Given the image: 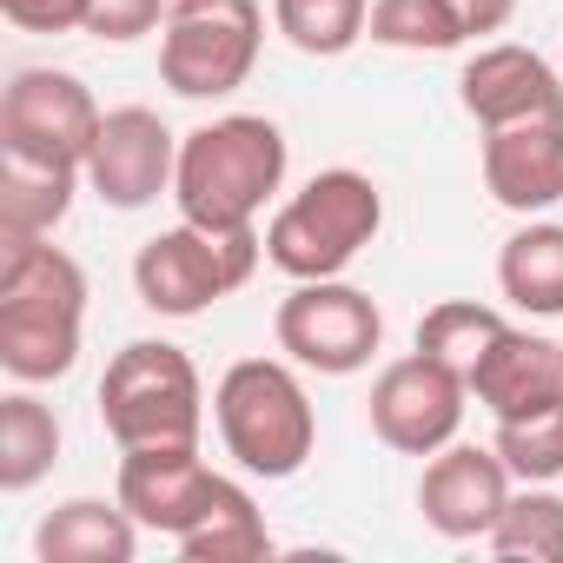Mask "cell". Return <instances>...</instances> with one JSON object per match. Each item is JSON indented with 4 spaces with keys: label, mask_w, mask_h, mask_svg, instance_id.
<instances>
[{
    "label": "cell",
    "mask_w": 563,
    "mask_h": 563,
    "mask_svg": "<svg viewBox=\"0 0 563 563\" xmlns=\"http://www.w3.org/2000/svg\"><path fill=\"white\" fill-rule=\"evenodd\" d=\"M87 272L47 232H0V365L21 385H54L80 365Z\"/></svg>",
    "instance_id": "1"
},
{
    "label": "cell",
    "mask_w": 563,
    "mask_h": 563,
    "mask_svg": "<svg viewBox=\"0 0 563 563\" xmlns=\"http://www.w3.org/2000/svg\"><path fill=\"white\" fill-rule=\"evenodd\" d=\"M278 186H286V133L265 113H225L179 140L173 199H179V219L206 232L252 225Z\"/></svg>",
    "instance_id": "2"
},
{
    "label": "cell",
    "mask_w": 563,
    "mask_h": 563,
    "mask_svg": "<svg viewBox=\"0 0 563 563\" xmlns=\"http://www.w3.org/2000/svg\"><path fill=\"white\" fill-rule=\"evenodd\" d=\"M212 418H219V438H225V457L245 471V477H299L312 444H319V418H312V398L299 385L292 365L278 358H239L225 365L219 391H212Z\"/></svg>",
    "instance_id": "3"
},
{
    "label": "cell",
    "mask_w": 563,
    "mask_h": 563,
    "mask_svg": "<svg viewBox=\"0 0 563 563\" xmlns=\"http://www.w3.org/2000/svg\"><path fill=\"white\" fill-rule=\"evenodd\" d=\"M385 225V192L358 166L312 173L265 225V258L286 278H339Z\"/></svg>",
    "instance_id": "4"
},
{
    "label": "cell",
    "mask_w": 563,
    "mask_h": 563,
    "mask_svg": "<svg viewBox=\"0 0 563 563\" xmlns=\"http://www.w3.org/2000/svg\"><path fill=\"white\" fill-rule=\"evenodd\" d=\"M100 424L120 451L153 444H199L206 431V385L199 365L166 339H133L113 352L100 378Z\"/></svg>",
    "instance_id": "5"
},
{
    "label": "cell",
    "mask_w": 563,
    "mask_h": 563,
    "mask_svg": "<svg viewBox=\"0 0 563 563\" xmlns=\"http://www.w3.org/2000/svg\"><path fill=\"white\" fill-rule=\"evenodd\" d=\"M265 239L252 225L239 232H206L192 219H179L173 232H153L133 258V292L146 312L159 319H199L206 306H219L225 292H239L258 272Z\"/></svg>",
    "instance_id": "6"
},
{
    "label": "cell",
    "mask_w": 563,
    "mask_h": 563,
    "mask_svg": "<svg viewBox=\"0 0 563 563\" xmlns=\"http://www.w3.org/2000/svg\"><path fill=\"white\" fill-rule=\"evenodd\" d=\"M265 41L258 0H173L159 34V80L179 100H225L252 80Z\"/></svg>",
    "instance_id": "7"
},
{
    "label": "cell",
    "mask_w": 563,
    "mask_h": 563,
    "mask_svg": "<svg viewBox=\"0 0 563 563\" xmlns=\"http://www.w3.org/2000/svg\"><path fill=\"white\" fill-rule=\"evenodd\" d=\"M278 352L292 365L319 372V378H352L378 358L385 345V312L372 306V292L345 286V278H299V286L278 299Z\"/></svg>",
    "instance_id": "8"
},
{
    "label": "cell",
    "mask_w": 563,
    "mask_h": 563,
    "mask_svg": "<svg viewBox=\"0 0 563 563\" xmlns=\"http://www.w3.org/2000/svg\"><path fill=\"white\" fill-rule=\"evenodd\" d=\"M100 107L87 93L80 74L60 67H21L0 93V153H21V159H47V166H80L93 153L100 133Z\"/></svg>",
    "instance_id": "9"
},
{
    "label": "cell",
    "mask_w": 563,
    "mask_h": 563,
    "mask_svg": "<svg viewBox=\"0 0 563 563\" xmlns=\"http://www.w3.org/2000/svg\"><path fill=\"white\" fill-rule=\"evenodd\" d=\"M464 398H471V385L451 365H438L431 352L391 358L372 378V431L398 457H438L464 424Z\"/></svg>",
    "instance_id": "10"
},
{
    "label": "cell",
    "mask_w": 563,
    "mask_h": 563,
    "mask_svg": "<svg viewBox=\"0 0 563 563\" xmlns=\"http://www.w3.org/2000/svg\"><path fill=\"white\" fill-rule=\"evenodd\" d=\"M179 173V133L153 113V107H113L93 133L87 153V186L113 206V212H140L159 192H173Z\"/></svg>",
    "instance_id": "11"
},
{
    "label": "cell",
    "mask_w": 563,
    "mask_h": 563,
    "mask_svg": "<svg viewBox=\"0 0 563 563\" xmlns=\"http://www.w3.org/2000/svg\"><path fill=\"white\" fill-rule=\"evenodd\" d=\"M510 504V464L497 457V444H444L424 477H418V510L438 537L451 543H471V537H490V523L504 517Z\"/></svg>",
    "instance_id": "12"
},
{
    "label": "cell",
    "mask_w": 563,
    "mask_h": 563,
    "mask_svg": "<svg viewBox=\"0 0 563 563\" xmlns=\"http://www.w3.org/2000/svg\"><path fill=\"white\" fill-rule=\"evenodd\" d=\"M212 490H219V471L199 457V444H153L120 457V504L140 517V530H159L173 543L206 517Z\"/></svg>",
    "instance_id": "13"
},
{
    "label": "cell",
    "mask_w": 563,
    "mask_h": 563,
    "mask_svg": "<svg viewBox=\"0 0 563 563\" xmlns=\"http://www.w3.org/2000/svg\"><path fill=\"white\" fill-rule=\"evenodd\" d=\"M457 100L464 113L490 133V126H517V120H563V74L530 54V47H477L457 74Z\"/></svg>",
    "instance_id": "14"
},
{
    "label": "cell",
    "mask_w": 563,
    "mask_h": 563,
    "mask_svg": "<svg viewBox=\"0 0 563 563\" xmlns=\"http://www.w3.org/2000/svg\"><path fill=\"white\" fill-rule=\"evenodd\" d=\"M484 186L504 212H550L563 199V120H517L484 133Z\"/></svg>",
    "instance_id": "15"
},
{
    "label": "cell",
    "mask_w": 563,
    "mask_h": 563,
    "mask_svg": "<svg viewBox=\"0 0 563 563\" xmlns=\"http://www.w3.org/2000/svg\"><path fill=\"white\" fill-rule=\"evenodd\" d=\"M471 398H477L490 418H523V411L563 398V345L504 325V339H497V345L477 358V372H471Z\"/></svg>",
    "instance_id": "16"
},
{
    "label": "cell",
    "mask_w": 563,
    "mask_h": 563,
    "mask_svg": "<svg viewBox=\"0 0 563 563\" xmlns=\"http://www.w3.org/2000/svg\"><path fill=\"white\" fill-rule=\"evenodd\" d=\"M140 550V517L113 497H67L60 510L41 517L34 556L41 563H133Z\"/></svg>",
    "instance_id": "17"
},
{
    "label": "cell",
    "mask_w": 563,
    "mask_h": 563,
    "mask_svg": "<svg viewBox=\"0 0 563 563\" xmlns=\"http://www.w3.org/2000/svg\"><path fill=\"white\" fill-rule=\"evenodd\" d=\"M497 292L530 312V319H556L563 312V225L530 219L523 232L504 239L497 252Z\"/></svg>",
    "instance_id": "18"
},
{
    "label": "cell",
    "mask_w": 563,
    "mask_h": 563,
    "mask_svg": "<svg viewBox=\"0 0 563 563\" xmlns=\"http://www.w3.org/2000/svg\"><path fill=\"white\" fill-rule=\"evenodd\" d=\"M80 179H87L80 166H47V159L0 153V232H54L74 212Z\"/></svg>",
    "instance_id": "19"
},
{
    "label": "cell",
    "mask_w": 563,
    "mask_h": 563,
    "mask_svg": "<svg viewBox=\"0 0 563 563\" xmlns=\"http://www.w3.org/2000/svg\"><path fill=\"white\" fill-rule=\"evenodd\" d=\"M179 556L186 563H252V556H272V530H265L252 490L232 484V477H219L206 517L179 537Z\"/></svg>",
    "instance_id": "20"
},
{
    "label": "cell",
    "mask_w": 563,
    "mask_h": 563,
    "mask_svg": "<svg viewBox=\"0 0 563 563\" xmlns=\"http://www.w3.org/2000/svg\"><path fill=\"white\" fill-rule=\"evenodd\" d=\"M60 457V418L34 398L14 391L0 398V490H34Z\"/></svg>",
    "instance_id": "21"
},
{
    "label": "cell",
    "mask_w": 563,
    "mask_h": 563,
    "mask_svg": "<svg viewBox=\"0 0 563 563\" xmlns=\"http://www.w3.org/2000/svg\"><path fill=\"white\" fill-rule=\"evenodd\" d=\"M497 339H504V312H490V306H477V299H444V306H431V312L418 319V352H431L438 365H451L464 385H471L477 358H484Z\"/></svg>",
    "instance_id": "22"
},
{
    "label": "cell",
    "mask_w": 563,
    "mask_h": 563,
    "mask_svg": "<svg viewBox=\"0 0 563 563\" xmlns=\"http://www.w3.org/2000/svg\"><path fill=\"white\" fill-rule=\"evenodd\" d=\"M365 0H272V27L312 60H339L365 41Z\"/></svg>",
    "instance_id": "23"
},
{
    "label": "cell",
    "mask_w": 563,
    "mask_h": 563,
    "mask_svg": "<svg viewBox=\"0 0 563 563\" xmlns=\"http://www.w3.org/2000/svg\"><path fill=\"white\" fill-rule=\"evenodd\" d=\"M484 543L497 556H510V563H563V497L543 490V484L517 490Z\"/></svg>",
    "instance_id": "24"
},
{
    "label": "cell",
    "mask_w": 563,
    "mask_h": 563,
    "mask_svg": "<svg viewBox=\"0 0 563 563\" xmlns=\"http://www.w3.org/2000/svg\"><path fill=\"white\" fill-rule=\"evenodd\" d=\"M365 34L398 54H451L464 47V21L451 0H372Z\"/></svg>",
    "instance_id": "25"
},
{
    "label": "cell",
    "mask_w": 563,
    "mask_h": 563,
    "mask_svg": "<svg viewBox=\"0 0 563 563\" xmlns=\"http://www.w3.org/2000/svg\"><path fill=\"white\" fill-rule=\"evenodd\" d=\"M497 457L510 464V477L523 484H550L563 477V398L523 411V418H497Z\"/></svg>",
    "instance_id": "26"
},
{
    "label": "cell",
    "mask_w": 563,
    "mask_h": 563,
    "mask_svg": "<svg viewBox=\"0 0 563 563\" xmlns=\"http://www.w3.org/2000/svg\"><path fill=\"white\" fill-rule=\"evenodd\" d=\"M166 8L173 0H87L80 8V34L107 41V47H126L153 27H166Z\"/></svg>",
    "instance_id": "27"
},
{
    "label": "cell",
    "mask_w": 563,
    "mask_h": 563,
    "mask_svg": "<svg viewBox=\"0 0 563 563\" xmlns=\"http://www.w3.org/2000/svg\"><path fill=\"white\" fill-rule=\"evenodd\" d=\"M80 8L87 0H0V14H8L21 34H74Z\"/></svg>",
    "instance_id": "28"
},
{
    "label": "cell",
    "mask_w": 563,
    "mask_h": 563,
    "mask_svg": "<svg viewBox=\"0 0 563 563\" xmlns=\"http://www.w3.org/2000/svg\"><path fill=\"white\" fill-rule=\"evenodd\" d=\"M451 8H457V21H464V41H477V34H497V27H510L517 0H451Z\"/></svg>",
    "instance_id": "29"
}]
</instances>
